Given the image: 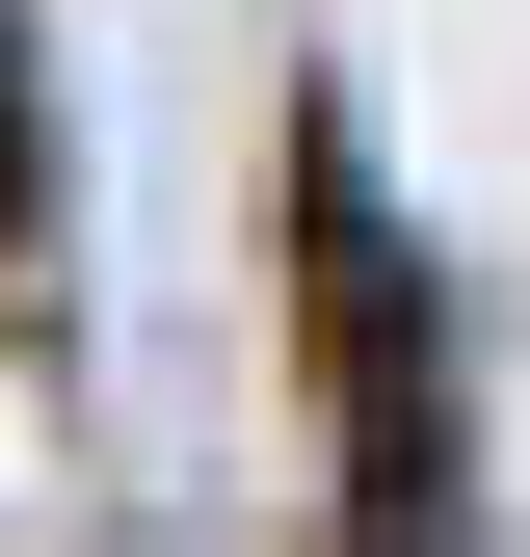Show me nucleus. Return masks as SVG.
<instances>
[{
	"label": "nucleus",
	"mask_w": 530,
	"mask_h": 557,
	"mask_svg": "<svg viewBox=\"0 0 530 557\" xmlns=\"http://www.w3.org/2000/svg\"><path fill=\"white\" fill-rule=\"evenodd\" d=\"M318 319H345V505L425 531V505H451V398H425V319H398V239H371L345 160H318Z\"/></svg>",
	"instance_id": "f257e3e1"
}]
</instances>
